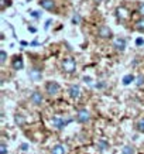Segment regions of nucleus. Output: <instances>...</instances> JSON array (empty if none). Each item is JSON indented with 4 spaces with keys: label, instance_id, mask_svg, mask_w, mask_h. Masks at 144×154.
<instances>
[{
    "label": "nucleus",
    "instance_id": "1",
    "mask_svg": "<svg viewBox=\"0 0 144 154\" xmlns=\"http://www.w3.org/2000/svg\"><path fill=\"white\" fill-rule=\"evenodd\" d=\"M61 69L65 74H72L76 71V61L72 57H66L61 61Z\"/></svg>",
    "mask_w": 144,
    "mask_h": 154
},
{
    "label": "nucleus",
    "instance_id": "2",
    "mask_svg": "<svg viewBox=\"0 0 144 154\" xmlns=\"http://www.w3.org/2000/svg\"><path fill=\"white\" fill-rule=\"evenodd\" d=\"M72 122V119L71 117H62V116H55L51 119V125L52 127H55V129H58V130H62L64 127H66V125L68 123H71Z\"/></svg>",
    "mask_w": 144,
    "mask_h": 154
},
{
    "label": "nucleus",
    "instance_id": "3",
    "mask_svg": "<svg viewBox=\"0 0 144 154\" xmlns=\"http://www.w3.org/2000/svg\"><path fill=\"white\" fill-rule=\"evenodd\" d=\"M60 84L58 82H55V81H48L45 84V91L48 95H51V96H54V95H57L58 92H60Z\"/></svg>",
    "mask_w": 144,
    "mask_h": 154
},
{
    "label": "nucleus",
    "instance_id": "4",
    "mask_svg": "<svg viewBox=\"0 0 144 154\" xmlns=\"http://www.w3.org/2000/svg\"><path fill=\"white\" fill-rule=\"evenodd\" d=\"M116 17L120 21H126V20H129V17H130V11L126 9L124 6H119V7H116Z\"/></svg>",
    "mask_w": 144,
    "mask_h": 154
},
{
    "label": "nucleus",
    "instance_id": "5",
    "mask_svg": "<svg viewBox=\"0 0 144 154\" xmlns=\"http://www.w3.org/2000/svg\"><path fill=\"white\" fill-rule=\"evenodd\" d=\"M76 120L79 123H88L90 120V115H89V112L86 109H79L78 113H76Z\"/></svg>",
    "mask_w": 144,
    "mask_h": 154
},
{
    "label": "nucleus",
    "instance_id": "6",
    "mask_svg": "<svg viewBox=\"0 0 144 154\" xmlns=\"http://www.w3.org/2000/svg\"><path fill=\"white\" fill-rule=\"evenodd\" d=\"M98 35L100 38H103V40H109V38H112L113 33H112V30L107 26H100L98 28Z\"/></svg>",
    "mask_w": 144,
    "mask_h": 154
},
{
    "label": "nucleus",
    "instance_id": "7",
    "mask_svg": "<svg viewBox=\"0 0 144 154\" xmlns=\"http://www.w3.org/2000/svg\"><path fill=\"white\" fill-rule=\"evenodd\" d=\"M40 6H41L44 10H47V11H55L57 10V6H55V2H54V0H41V2H40Z\"/></svg>",
    "mask_w": 144,
    "mask_h": 154
},
{
    "label": "nucleus",
    "instance_id": "8",
    "mask_svg": "<svg viewBox=\"0 0 144 154\" xmlns=\"http://www.w3.org/2000/svg\"><path fill=\"white\" fill-rule=\"evenodd\" d=\"M68 94L72 99H78L81 96V88H79V85H71L69 88H68Z\"/></svg>",
    "mask_w": 144,
    "mask_h": 154
},
{
    "label": "nucleus",
    "instance_id": "9",
    "mask_svg": "<svg viewBox=\"0 0 144 154\" xmlns=\"http://www.w3.org/2000/svg\"><path fill=\"white\" fill-rule=\"evenodd\" d=\"M113 47L116 48L117 51H124L126 48V40L121 37H117L115 38V41H113Z\"/></svg>",
    "mask_w": 144,
    "mask_h": 154
},
{
    "label": "nucleus",
    "instance_id": "10",
    "mask_svg": "<svg viewBox=\"0 0 144 154\" xmlns=\"http://www.w3.org/2000/svg\"><path fill=\"white\" fill-rule=\"evenodd\" d=\"M11 66H13V69H14V71L23 69V66H24L23 58H21V57H14V60L11 61Z\"/></svg>",
    "mask_w": 144,
    "mask_h": 154
},
{
    "label": "nucleus",
    "instance_id": "11",
    "mask_svg": "<svg viewBox=\"0 0 144 154\" xmlns=\"http://www.w3.org/2000/svg\"><path fill=\"white\" fill-rule=\"evenodd\" d=\"M30 100H31V103H34V105H41L44 98H42V95L40 94V92H33L31 96H30Z\"/></svg>",
    "mask_w": 144,
    "mask_h": 154
},
{
    "label": "nucleus",
    "instance_id": "12",
    "mask_svg": "<svg viewBox=\"0 0 144 154\" xmlns=\"http://www.w3.org/2000/svg\"><path fill=\"white\" fill-rule=\"evenodd\" d=\"M28 75H30V78L33 81H40L42 78V72L40 69H37V68H33V69L28 72Z\"/></svg>",
    "mask_w": 144,
    "mask_h": 154
},
{
    "label": "nucleus",
    "instance_id": "13",
    "mask_svg": "<svg viewBox=\"0 0 144 154\" xmlns=\"http://www.w3.org/2000/svg\"><path fill=\"white\" fill-rule=\"evenodd\" d=\"M51 154H65V147L62 144H55L51 149Z\"/></svg>",
    "mask_w": 144,
    "mask_h": 154
},
{
    "label": "nucleus",
    "instance_id": "14",
    "mask_svg": "<svg viewBox=\"0 0 144 154\" xmlns=\"http://www.w3.org/2000/svg\"><path fill=\"white\" fill-rule=\"evenodd\" d=\"M136 26V30H139V31H144V17H141V19H139L137 21L134 23Z\"/></svg>",
    "mask_w": 144,
    "mask_h": 154
},
{
    "label": "nucleus",
    "instance_id": "15",
    "mask_svg": "<svg viewBox=\"0 0 144 154\" xmlns=\"http://www.w3.org/2000/svg\"><path fill=\"white\" fill-rule=\"evenodd\" d=\"M136 129L140 131V133H144V117L143 119H139L136 122Z\"/></svg>",
    "mask_w": 144,
    "mask_h": 154
},
{
    "label": "nucleus",
    "instance_id": "16",
    "mask_svg": "<svg viewBox=\"0 0 144 154\" xmlns=\"http://www.w3.org/2000/svg\"><path fill=\"white\" fill-rule=\"evenodd\" d=\"M14 122H16L19 126H23L24 123H26V119H24L23 115H16V116H14Z\"/></svg>",
    "mask_w": 144,
    "mask_h": 154
},
{
    "label": "nucleus",
    "instance_id": "17",
    "mask_svg": "<svg viewBox=\"0 0 144 154\" xmlns=\"http://www.w3.org/2000/svg\"><path fill=\"white\" fill-rule=\"evenodd\" d=\"M121 154H134V149L131 146H124L121 150Z\"/></svg>",
    "mask_w": 144,
    "mask_h": 154
},
{
    "label": "nucleus",
    "instance_id": "18",
    "mask_svg": "<svg viewBox=\"0 0 144 154\" xmlns=\"http://www.w3.org/2000/svg\"><path fill=\"white\" fill-rule=\"evenodd\" d=\"M133 81H134V76H133V75H126L124 78H123V84L129 85L130 82H133Z\"/></svg>",
    "mask_w": 144,
    "mask_h": 154
},
{
    "label": "nucleus",
    "instance_id": "19",
    "mask_svg": "<svg viewBox=\"0 0 144 154\" xmlns=\"http://www.w3.org/2000/svg\"><path fill=\"white\" fill-rule=\"evenodd\" d=\"M6 60H7V52H6L5 50H2V51H0V62H2V65L6 62Z\"/></svg>",
    "mask_w": 144,
    "mask_h": 154
},
{
    "label": "nucleus",
    "instance_id": "20",
    "mask_svg": "<svg viewBox=\"0 0 144 154\" xmlns=\"http://www.w3.org/2000/svg\"><path fill=\"white\" fill-rule=\"evenodd\" d=\"M137 11H139V14L141 17H144V3H140L139 7H137Z\"/></svg>",
    "mask_w": 144,
    "mask_h": 154
},
{
    "label": "nucleus",
    "instance_id": "21",
    "mask_svg": "<svg viewBox=\"0 0 144 154\" xmlns=\"http://www.w3.org/2000/svg\"><path fill=\"white\" fill-rule=\"evenodd\" d=\"M0 154H7V146L5 143H2V146H0Z\"/></svg>",
    "mask_w": 144,
    "mask_h": 154
},
{
    "label": "nucleus",
    "instance_id": "22",
    "mask_svg": "<svg viewBox=\"0 0 144 154\" xmlns=\"http://www.w3.org/2000/svg\"><path fill=\"white\" fill-rule=\"evenodd\" d=\"M79 21H81V17H79V14H75L74 17H72V23H74V24H79Z\"/></svg>",
    "mask_w": 144,
    "mask_h": 154
},
{
    "label": "nucleus",
    "instance_id": "23",
    "mask_svg": "<svg viewBox=\"0 0 144 154\" xmlns=\"http://www.w3.org/2000/svg\"><path fill=\"white\" fill-rule=\"evenodd\" d=\"M106 147H107V144H106V141H99V149H100V150H105V149H106Z\"/></svg>",
    "mask_w": 144,
    "mask_h": 154
},
{
    "label": "nucleus",
    "instance_id": "24",
    "mask_svg": "<svg viewBox=\"0 0 144 154\" xmlns=\"http://www.w3.org/2000/svg\"><path fill=\"white\" fill-rule=\"evenodd\" d=\"M143 82H144V78H143V76H139V78H137V85L140 86V85L143 84Z\"/></svg>",
    "mask_w": 144,
    "mask_h": 154
},
{
    "label": "nucleus",
    "instance_id": "25",
    "mask_svg": "<svg viewBox=\"0 0 144 154\" xmlns=\"http://www.w3.org/2000/svg\"><path fill=\"white\" fill-rule=\"evenodd\" d=\"M136 44H137V45H141V44H144V40H143V38H137Z\"/></svg>",
    "mask_w": 144,
    "mask_h": 154
},
{
    "label": "nucleus",
    "instance_id": "26",
    "mask_svg": "<svg viewBox=\"0 0 144 154\" xmlns=\"http://www.w3.org/2000/svg\"><path fill=\"white\" fill-rule=\"evenodd\" d=\"M31 16H33L34 19H38V17H40V13H38V11H33V13H31Z\"/></svg>",
    "mask_w": 144,
    "mask_h": 154
},
{
    "label": "nucleus",
    "instance_id": "27",
    "mask_svg": "<svg viewBox=\"0 0 144 154\" xmlns=\"http://www.w3.org/2000/svg\"><path fill=\"white\" fill-rule=\"evenodd\" d=\"M21 150H23V151H27V150H28V144H21Z\"/></svg>",
    "mask_w": 144,
    "mask_h": 154
},
{
    "label": "nucleus",
    "instance_id": "28",
    "mask_svg": "<svg viewBox=\"0 0 144 154\" xmlns=\"http://www.w3.org/2000/svg\"><path fill=\"white\" fill-rule=\"evenodd\" d=\"M93 2H95V3H98V5H99V3H102L103 0H93Z\"/></svg>",
    "mask_w": 144,
    "mask_h": 154
},
{
    "label": "nucleus",
    "instance_id": "29",
    "mask_svg": "<svg viewBox=\"0 0 144 154\" xmlns=\"http://www.w3.org/2000/svg\"><path fill=\"white\" fill-rule=\"evenodd\" d=\"M28 2H30V0H28Z\"/></svg>",
    "mask_w": 144,
    "mask_h": 154
}]
</instances>
